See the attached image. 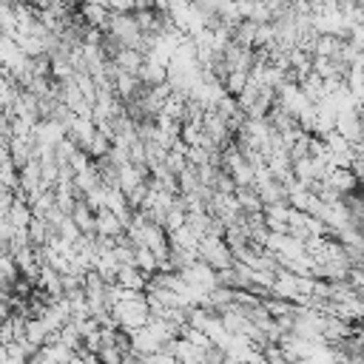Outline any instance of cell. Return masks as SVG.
Listing matches in <instances>:
<instances>
[{
    "label": "cell",
    "instance_id": "1",
    "mask_svg": "<svg viewBox=\"0 0 364 364\" xmlns=\"http://www.w3.org/2000/svg\"><path fill=\"white\" fill-rule=\"evenodd\" d=\"M111 316L117 318V327H122V330H136V327H142V324L151 318L145 293H136L134 299H119V301L111 307Z\"/></svg>",
    "mask_w": 364,
    "mask_h": 364
},
{
    "label": "cell",
    "instance_id": "2",
    "mask_svg": "<svg viewBox=\"0 0 364 364\" xmlns=\"http://www.w3.org/2000/svg\"><path fill=\"white\" fill-rule=\"evenodd\" d=\"M196 259L205 262V264H210L213 270H222V267H228V264L233 262V253H230V247L225 245L222 236L205 233V236H199V242H196Z\"/></svg>",
    "mask_w": 364,
    "mask_h": 364
},
{
    "label": "cell",
    "instance_id": "3",
    "mask_svg": "<svg viewBox=\"0 0 364 364\" xmlns=\"http://www.w3.org/2000/svg\"><path fill=\"white\" fill-rule=\"evenodd\" d=\"M179 276H182L188 284H193V287H199V290H205V293H208L210 287H216V270H213L210 264L199 262V259H193L188 267H182Z\"/></svg>",
    "mask_w": 364,
    "mask_h": 364
},
{
    "label": "cell",
    "instance_id": "4",
    "mask_svg": "<svg viewBox=\"0 0 364 364\" xmlns=\"http://www.w3.org/2000/svg\"><path fill=\"white\" fill-rule=\"evenodd\" d=\"M267 296H276V299H284V301H296V296H299V282H296V273L276 267V276H273V284H270Z\"/></svg>",
    "mask_w": 364,
    "mask_h": 364
},
{
    "label": "cell",
    "instance_id": "5",
    "mask_svg": "<svg viewBox=\"0 0 364 364\" xmlns=\"http://www.w3.org/2000/svg\"><path fill=\"white\" fill-rule=\"evenodd\" d=\"M336 131L350 145H361V117H358V111H341V114H336Z\"/></svg>",
    "mask_w": 364,
    "mask_h": 364
},
{
    "label": "cell",
    "instance_id": "6",
    "mask_svg": "<svg viewBox=\"0 0 364 364\" xmlns=\"http://www.w3.org/2000/svg\"><path fill=\"white\" fill-rule=\"evenodd\" d=\"M34 287H40L48 299H60V296H63V273H57V270L48 267V264H40V273H37Z\"/></svg>",
    "mask_w": 364,
    "mask_h": 364
},
{
    "label": "cell",
    "instance_id": "7",
    "mask_svg": "<svg viewBox=\"0 0 364 364\" xmlns=\"http://www.w3.org/2000/svg\"><path fill=\"white\" fill-rule=\"evenodd\" d=\"M6 222H9L14 230H26V225L31 222V208H28V199H26V196L14 193V199H11L9 210H6Z\"/></svg>",
    "mask_w": 364,
    "mask_h": 364
},
{
    "label": "cell",
    "instance_id": "8",
    "mask_svg": "<svg viewBox=\"0 0 364 364\" xmlns=\"http://www.w3.org/2000/svg\"><path fill=\"white\" fill-rule=\"evenodd\" d=\"M114 284H119V287H125V290L142 293L145 284H148V279H145L142 270H136L134 264H119V270H117V276H114Z\"/></svg>",
    "mask_w": 364,
    "mask_h": 364
},
{
    "label": "cell",
    "instance_id": "9",
    "mask_svg": "<svg viewBox=\"0 0 364 364\" xmlns=\"http://www.w3.org/2000/svg\"><path fill=\"white\" fill-rule=\"evenodd\" d=\"M136 80H139L145 88L162 85V82H165V65L156 63V60H151V57H145L142 65H139V71H136Z\"/></svg>",
    "mask_w": 364,
    "mask_h": 364
},
{
    "label": "cell",
    "instance_id": "10",
    "mask_svg": "<svg viewBox=\"0 0 364 364\" xmlns=\"http://www.w3.org/2000/svg\"><path fill=\"white\" fill-rule=\"evenodd\" d=\"M324 182H327L330 188H336L341 196L350 193V191H358V179L353 176L350 168H330V173L324 176Z\"/></svg>",
    "mask_w": 364,
    "mask_h": 364
},
{
    "label": "cell",
    "instance_id": "11",
    "mask_svg": "<svg viewBox=\"0 0 364 364\" xmlns=\"http://www.w3.org/2000/svg\"><path fill=\"white\" fill-rule=\"evenodd\" d=\"M94 233H100V236H119L122 233V222L108 210V208H100V210H94Z\"/></svg>",
    "mask_w": 364,
    "mask_h": 364
},
{
    "label": "cell",
    "instance_id": "12",
    "mask_svg": "<svg viewBox=\"0 0 364 364\" xmlns=\"http://www.w3.org/2000/svg\"><path fill=\"white\" fill-rule=\"evenodd\" d=\"M233 199L239 205V210L247 216V213H262V199L259 193L253 191V185H242V188H233Z\"/></svg>",
    "mask_w": 364,
    "mask_h": 364
},
{
    "label": "cell",
    "instance_id": "13",
    "mask_svg": "<svg viewBox=\"0 0 364 364\" xmlns=\"http://www.w3.org/2000/svg\"><path fill=\"white\" fill-rule=\"evenodd\" d=\"M142 60H145V54H139L136 48H119V51L111 57V63H114L119 71H125V74H134V77H136V71H139Z\"/></svg>",
    "mask_w": 364,
    "mask_h": 364
},
{
    "label": "cell",
    "instance_id": "14",
    "mask_svg": "<svg viewBox=\"0 0 364 364\" xmlns=\"http://www.w3.org/2000/svg\"><path fill=\"white\" fill-rule=\"evenodd\" d=\"M68 219L77 225L80 233H94V210L85 205V199H77V202H74Z\"/></svg>",
    "mask_w": 364,
    "mask_h": 364
},
{
    "label": "cell",
    "instance_id": "15",
    "mask_svg": "<svg viewBox=\"0 0 364 364\" xmlns=\"http://www.w3.org/2000/svg\"><path fill=\"white\" fill-rule=\"evenodd\" d=\"M71 182H74V191H77L80 196H85L88 191H94L97 185H102V182H100V173H97V168H94V162H91L88 168H82V171H74Z\"/></svg>",
    "mask_w": 364,
    "mask_h": 364
},
{
    "label": "cell",
    "instance_id": "16",
    "mask_svg": "<svg viewBox=\"0 0 364 364\" xmlns=\"http://www.w3.org/2000/svg\"><path fill=\"white\" fill-rule=\"evenodd\" d=\"M299 88H301V94H304L310 102H318V100L324 97V85H321V77H318L316 71H307V74L299 80Z\"/></svg>",
    "mask_w": 364,
    "mask_h": 364
},
{
    "label": "cell",
    "instance_id": "17",
    "mask_svg": "<svg viewBox=\"0 0 364 364\" xmlns=\"http://www.w3.org/2000/svg\"><path fill=\"white\" fill-rule=\"evenodd\" d=\"M134 267H136V270H142V276H145V279H148L151 273H156V270H159L156 256H154L145 245H136V247H134Z\"/></svg>",
    "mask_w": 364,
    "mask_h": 364
},
{
    "label": "cell",
    "instance_id": "18",
    "mask_svg": "<svg viewBox=\"0 0 364 364\" xmlns=\"http://www.w3.org/2000/svg\"><path fill=\"white\" fill-rule=\"evenodd\" d=\"M23 336H26V341H28V344L43 347V344H46V338H48V330L43 327V321H40L37 316H26V330H23Z\"/></svg>",
    "mask_w": 364,
    "mask_h": 364
},
{
    "label": "cell",
    "instance_id": "19",
    "mask_svg": "<svg viewBox=\"0 0 364 364\" xmlns=\"http://www.w3.org/2000/svg\"><path fill=\"white\" fill-rule=\"evenodd\" d=\"M17 31V17H14V9L9 0H0V34L3 37H14Z\"/></svg>",
    "mask_w": 364,
    "mask_h": 364
},
{
    "label": "cell",
    "instance_id": "20",
    "mask_svg": "<svg viewBox=\"0 0 364 364\" xmlns=\"http://www.w3.org/2000/svg\"><path fill=\"white\" fill-rule=\"evenodd\" d=\"M245 82H247V71H228L225 74V80H222V88H225V94H230V97H236L242 88H245Z\"/></svg>",
    "mask_w": 364,
    "mask_h": 364
},
{
    "label": "cell",
    "instance_id": "21",
    "mask_svg": "<svg viewBox=\"0 0 364 364\" xmlns=\"http://www.w3.org/2000/svg\"><path fill=\"white\" fill-rule=\"evenodd\" d=\"M262 307H264L273 318H279V316H284V313L293 310V301H284V299H276V296H262Z\"/></svg>",
    "mask_w": 364,
    "mask_h": 364
},
{
    "label": "cell",
    "instance_id": "22",
    "mask_svg": "<svg viewBox=\"0 0 364 364\" xmlns=\"http://www.w3.org/2000/svg\"><path fill=\"white\" fill-rule=\"evenodd\" d=\"M94 355H97L100 364H122V358H125L117 344H100V350Z\"/></svg>",
    "mask_w": 364,
    "mask_h": 364
},
{
    "label": "cell",
    "instance_id": "23",
    "mask_svg": "<svg viewBox=\"0 0 364 364\" xmlns=\"http://www.w3.org/2000/svg\"><path fill=\"white\" fill-rule=\"evenodd\" d=\"M108 148H111V139H108L105 134H100V131H94V136H91V142H88V156H91V159H97V156H102V154H108Z\"/></svg>",
    "mask_w": 364,
    "mask_h": 364
},
{
    "label": "cell",
    "instance_id": "24",
    "mask_svg": "<svg viewBox=\"0 0 364 364\" xmlns=\"http://www.w3.org/2000/svg\"><path fill=\"white\" fill-rule=\"evenodd\" d=\"M57 236H60V239H65V242H71V245H74V242H77V239H80V236H82V233H80V230H77V225H74V222H71V219H68V216H63V219H60V225H57Z\"/></svg>",
    "mask_w": 364,
    "mask_h": 364
},
{
    "label": "cell",
    "instance_id": "25",
    "mask_svg": "<svg viewBox=\"0 0 364 364\" xmlns=\"http://www.w3.org/2000/svg\"><path fill=\"white\" fill-rule=\"evenodd\" d=\"M0 185H3V188H9V191H14V188H17V168H14V162H11V159L0 165Z\"/></svg>",
    "mask_w": 364,
    "mask_h": 364
},
{
    "label": "cell",
    "instance_id": "26",
    "mask_svg": "<svg viewBox=\"0 0 364 364\" xmlns=\"http://www.w3.org/2000/svg\"><path fill=\"white\" fill-rule=\"evenodd\" d=\"M82 199H85V205H88L91 210H100V208H102V202H105V185H97V188H94V191H88Z\"/></svg>",
    "mask_w": 364,
    "mask_h": 364
},
{
    "label": "cell",
    "instance_id": "27",
    "mask_svg": "<svg viewBox=\"0 0 364 364\" xmlns=\"http://www.w3.org/2000/svg\"><path fill=\"white\" fill-rule=\"evenodd\" d=\"M9 159H11V156H9V145H3V142H0V165H3V162H9Z\"/></svg>",
    "mask_w": 364,
    "mask_h": 364
}]
</instances>
